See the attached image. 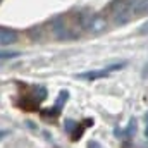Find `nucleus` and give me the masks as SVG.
I'll use <instances>...</instances> for the list:
<instances>
[{"instance_id":"obj_1","label":"nucleus","mask_w":148,"mask_h":148,"mask_svg":"<svg viewBox=\"0 0 148 148\" xmlns=\"http://www.w3.org/2000/svg\"><path fill=\"white\" fill-rule=\"evenodd\" d=\"M112 17L117 24H126L133 19V12H131L127 0H115L114 9H112Z\"/></svg>"},{"instance_id":"obj_2","label":"nucleus","mask_w":148,"mask_h":148,"mask_svg":"<svg viewBox=\"0 0 148 148\" xmlns=\"http://www.w3.org/2000/svg\"><path fill=\"white\" fill-rule=\"evenodd\" d=\"M50 28H52V35L57 40H74L76 38V33L66 24V21L60 19V17L53 19L52 24H50Z\"/></svg>"},{"instance_id":"obj_3","label":"nucleus","mask_w":148,"mask_h":148,"mask_svg":"<svg viewBox=\"0 0 148 148\" xmlns=\"http://www.w3.org/2000/svg\"><path fill=\"white\" fill-rule=\"evenodd\" d=\"M107 19L100 14H91L88 24H86V29L91 33V35H102L103 31H107Z\"/></svg>"},{"instance_id":"obj_4","label":"nucleus","mask_w":148,"mask_h":148,"mask_svg":"<svg viewBox=\"0 0 148 148\" xmlns=\"http://www.w3.org/2000/svg\"><path fill=\"white\" fill-rule=\"evenodd\" d=\"M133 17H140V16H147L148 14V0H127Z\"/></svg>"},{"instance_id":"obj_5","label":"nucleus","mask_w":148,"mask_h":148,"mask_svg":"<svg viewBox=\"0 0 148 148\" xmlns=\"http://www.w3.org/2000/svg\"><path fill=\"white\" fill-rule=\"evenodd\" d=\"M110 73L107 69H97V71H86V73H79L76 74L77 79H83V81H95V79H103V77H109Z\"/></svg>"},{"instance_id":"obj_6","label":"nucleus","mask_w":148,"mask_h":148,"mask_svg":"<svg viewBox=\"0 0 148 148\" xmlns=\"http://www.w3.org/2000/svg\"><path fill=\"white\" fill-rule=\"evenodd\" d=\"M17 41V33L14 29H9V28H0V45L2 47H7V45H12Z\"/></svg>"},{"instance_id":"obj_7","label":"nucleus","mask_w":148,"mask_h":148,"mask_svg":"<svg viewBox=\"0 0 148 148\" xmlns=\"http://www.w3.org/2000/svg\"><path fill=\"white\" fill-rule=\"evenodd\" d=\"M90 126H93V121H91V119H84L81 124H76V126H74V129H73V134H71V140H73V141L81 140V136H83L84 129H86V127H90Z\"/></svg>"},{"instance_id":"obj_8","label":"nucleus","mask_w":148,"mask_h":148,"mask_svg":"<svg viewBox=\"0 0 148 148\" xmlns=\"http://www.w3.org/2000/svg\"><path fill=\"white\" fill-rule=\"evenodd\" d=\"M21 52H16V50H0V60H7V59H16L19 57Z\"/></svg>"},{"instance_id":"obj_9","label":"nucleus","mask_w":148,"mask_h":148,"mask_svg":"<svg viewBox=\"0 0 148 148\" xmlns=\"http://www.w3.org/2000/svg\"><path fill=\"white\" fill-rule=\"evenodd\" d=\"M134 133H136V119H131V121H129V126H127V129H126V136H127V138H133Z\"/></svg>"},{"instance_id":"obj_10","label":"nucleus","mask_w":148,"mask_h":148,"mask_svg":"<svg viewBox=\"0 0 148 148\" xmlns=\"http://www.w3.org/2000/svg\"><path fill=\"white\" fill-rule=\"evenodd\" d=\"M86 148H105L102 143H98V141H95V140H91V141H88V147Z\"/></svg>"},{"instance_id":"obj_11","label":"nucleus","mask_w":148,"mask_h":148,"mask_svg":"<svg viewBox=\"0 0 148 148\" xmlns=\"http://www.w3.org/2000/svg\"><path fill=\"white\" fill-rule=\"evenodd\" d=\"M140 33H141V35H148V21L141 26V28H140Z\"/></svg>"},{"instance_id":"obj_12","label":"nucleus","mask_w":148,"mask_h":148,"mask_svg":"<svg viewBox=\"0 0 148 148\" xmlns=\"http://www.w3.org/2000/svg\"><path fill=\"white\" fill-rule=\"evenodd\" d=\"M145 134H147V138H148V112H147V115H145Z\"/></svg>"}]
</instances>
